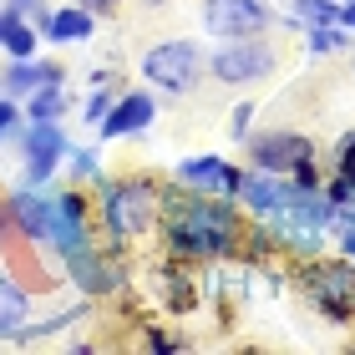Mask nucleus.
<instances>
[{
    "instance_id": "1",
    "label": "nucleus",
    "mask_w": 355,
    "mask_h": 355,
    "mask_svg": "<svg viewBox=\"0 0 355 355\" xmlns=\"http://www.w3.org/2000/svg\"><path fill=\"white\" fill-rule=\"evenodd\" d=\"M163 239H168V254H178V259H223V254L239 249L244 223H239L234 198L178 188L168 198Z\"/></svg>"
},
{
    "instance_id": "2",
    "label": "nucleus",
    "mask_w": 355,
    "mask_h": 355,
    "mask_svg": "<svg viewBox=\"0 0 355 355\" xmlns=\"http://www.w3.org/2000/svg\"><path fill=\"white\" fill-rule=\"evenodd\" d=\"M157 214H163V188L153 178H117V183H102V229L127 244V239L148 234Z\"/></svg>"
},
{
    "instance_id": "3",
    "label": "nucleus",
    "mask_w": 355,
    "mask_h": 355,
    "mask_svg": "<svg viewBox=\"0 0 355 355\" xmlns=\"http://www.w3.org/2000/svg\"><path fill=\"white\" fill-rule=\"evenodd\" d=\"M269 223V239H279L284 249H295V254H310L325 244V234H330V223H335V208H330V198L325 193H289V203L279 208L274 218H264Z\"/></svg>"
},
{
    "instance_id": "4",
    "label": "nucleus",
    "mask_w": 355,
    "mask_h": 355,
    "mask_svg": "<svg viewBox=\"0 0 355 355\" xmlns=\"http://www.w3.org/2000/svg\"><path fill=\"white\" fill-rule=\"evenodd\" d=\"M208 61L198 51V41H157L148 56H142V76L157 87V92H173V96H188L193 87L203 82Z\"/></svg>"
},
{
    "instance_id": "5",
    "label": "nucleus",
    "mask_w": 355,
    "mask_h": 355,
    "mask_svg": "<svg viewBox=\"0 0 355 355\" xmlns=\"http://www.w3.org/2000/svg\"><path fill=\"white\" fill-rule=\"evenodd\" d=\"M274 67H279V56H274V46L264 36L223 41L214 51V61H208V71H214L223 87H254V82H264Z\"/></svg>"
},
{
    "instance_id": "6",
    "label": "nucleus",
    "mask_w": 355,
    "mask_h": 355,
    "mask_svg": "<svg viewBox=\"0 0 355 355\" xmlns=\"http://www.w3.org/2000/svg\"><path fill=\"white\" fill-rule=\"evenodd\" d=\"M304 295L325 320H350L355 315V259H320L304 274Z\"/></svg>"
},
{
    "instance_id": "7",
    "label": "nucleus",
    "mask_w": 355,
    "mask_h": 355,
    "mask_svg": "<svg viewBox=\"0 0 355 355\" xmlns=\"http://www.w3.org/2000/svg\"><path fill=\"white\" fill-rule=\"evenodd\" d=\"M15 142H21V157H26V183H31V188L51 183L56 168L71 157L61 122H26L21 132H15Z\"/></svg>"
},
{
    "instance_id": "8",
    "label": "nucleus",
    "mask_w": 355,
    "mask_h": 355,
    "mask_svg": "<svg viewBox=\"0 0 355 355\" xmlns=\"http://www.w3.org/2000/svg\"><path fill=\"white\" fill-rule=\"evenodd\" d=\"M249 148V168H264V173H295V163L315 157V142L304 132H289V127H274V132H249L244 137Z\"/></svg>"
},
{
    "instance_id": "9",
    "label": "nucleus",
    "mask_w": 355,
    "mask_h": 355,
    "mask_svg": "<svg viewBox=\"0 0 355 355\" xmlns=\"http://www.w3.org/2000/svg\"><path fill=\"white\" fill-rule=\"evenodd\" d=\"M203 26H208V36H223V41L264 36L269 6L264 0H203Z\"/></svg>"
},
{
    "instance_id": "10",
    "label": "nucleus",
    "mask_w": 355,
    "mask_h": 355,
    "mask_svg": "<svg viewBox=\"0 0 355 355\" xmlns=\"http://www.w3.org/2000/svg\"><path fill=\"white\" fill-rule=\"evenodd\" d=\"M61 264H67L71 284L82 289L87 300H102V295H117V289H122V269H117V259H112V254H102L96 244H87V249L67 254Z\"/></svg>"
},
{
    "instance_id": "11",
    "label": "nucleus",
    "mask_w": 355,
    "mask_h": 355,
    "mask_svg": "<svg viewBox=\"0 0 355 355\" xmlns=\"http://www.w3.org/2000/svg\"><path fill=\"white\" fill-rule=\"evenodd\" d=\"M92 244V223H87V203H82V193H51V244L46 249H56L61 259L76 249H87Z\"/></svg>"
},
{
    "instance_id": "12",
    "label": "nucleus",
    "mask_w": 355,
    "mask_h": 355,
    "mask_svg": "<svg viewBox=\"0 0 355 355\" xmlns=\"http://www.w3.org/2000/svg\"><path fill=\"white\" fill-rule=\"evenodd\" d=\"M239 173L229 157H183L173 173V183L178 188H193V193H218V198H234L239 193Z\"/></svg>"
},
{
    "instance_id": "13",
    "label": "nucleus",
    "mask_w": 355,
    "mask_h": 355,
    "mask_svg": "<svg viewBox=\"0 0 355 355\" xmlns=\"http://www.w3.org/2000/svg\"><path fill=\"white\" fill-rule=\"evenodd\" d=\"M289 193H295V183H289L284 173H264V168H249L244 178H239V193H234V198H239V203H244L254 218L264 223V218H274V214H279V208L289 203Z\"/></svg>"
},
{
    "instance_id": "14",
    "label": "nucleus",
    "mask_w": 355,
    "mask_h": 355,
    "mask_svg": "<svg viewBox=\"0 0 355 355\" xmlns=\"http://www.w3.org/2000/svg\"><path fill=\"white\" fill-rule=\"evenodd\" d=\"M6 208H10V223L21 229L31 244H51V198L46 193H36V188H15L10 198H6Z\"/></svg>"
},
{
    "instance_id": "15",
    "label": "nucleus",
    "mask_w": 355,
    "mask_h": 355,
    "mask_svg": "<svg viewBox=\"0 0 355 355\" xmlns=\"http://www.w3.org/2000/svg\"><path fill=\"white\" fill-rule=\"evenodd\" d=\"M157 117V102H153V92H127L112 102V112L102 117V127L96 132L102 137H132V132H148Z\"/></svg>"
},
{
    "instance_id": "16",
    "label": "nucleus",
    "mask_w": 355,
    "mask_h": 355,
    "mask_svg": "<svg viewBox=\"0 0 355 355\" xmlns=\"http://www.w3.org/2000/svg\"><path fill=\"white\" fill-rule=\"evenodd\" d=\"M36 26H41L46 41H67L71 46V41H87L92 31H96V15L87 6H61V10H46Z\"/></svg>"
},
{
    "instance_id": "17",
    "label": "nucleus",
    "mask_w": 355,
    "mask_h": 355,
    "mask_svg": "<svg viewBox=\"0 0 355 355\" xmlns=\"http://www.w3.org/2000/svg\"><path fill=\"white\" fill-rule=\"evenodd\" d=\"M61 67H51V61H36V56H26V61H10V71H6V82H0V92L6 96H15V102H26L36 87H46V82H61Z\"/></svg>"
},
{
    "instance_id": "18",
    "label": "nucleus",
    "mask_w": 355,
    "mask_h": 355,
    "mask_svg": "<svg viewBox=\"0 0 355 355\" xmlns=\"http://www.w3.org/2000/svg\"><path fill=\"white\" fill-rule=\"evenodd\" d=\"M26 315H31V295L15 279L0 274V340H10V335L26 330Z\"/></svg>"
},
{
    "instance_id": "19",
    "label": "nucleus",
    "mask_w": 355,
    "mask_h": 355,
    "mask_svg": "<svg viewBox=\"0 0 355 355\" xmlns=\"http://www.w3.org/2000/svg\"><path fill=\"white\" fill-rule=\"evenodd\" d=\"M26 122H61V112H67V92H61V82H46L26 96Z\"/></svg>"
},
{
    "instance_id": "20",
    "label": "nucleus",
    "mask_w": 355,
    "mask_h": 355,
    "mask_svg": "<svg viewBox=\"0 0 355 355\" xmlns=\"http://www.w3.org/2000/svg\"><path fill=\"white\" fill-rule=\"evenodd\" d=\"M10 15V10H6ZM36 21H26V15H10V21H6V41H0V46H6V51H10V61H26V56H36Z\"/></svg>"
},
{
    "instance_id": "21",
    "label": "nucleus",
    "mask_w": 355,
    "mask_h": 355,
    "mask_svg": "<svg viewBox=\"0 0 355 355\" xmlns=\"http://www.w3.org/2000/svg\"><path fill=\"white\" fill-rule=\"evenodd\" d=\"M300 26H340V0H289Z\"/></svg>"
},
{
    "instance_id": "22",
    "label": "nucleus",
    "mask_w": 355,
    "mask_h": 355,
    "mask_svg": "<svg viewBox=\"0 0 355 355\" xmlns=\"http://www.w3.org/2000/svg\"><path fill=\"white\" fill-rule=\"evenodd\" d=\"M304 41H310V51H315V56H325V51H345V46H350L345 26H310V36H304Z\"/></svg>"
},
{
    "instance_id": "23",
    "label": "nucleus",
    "mask_w": 355,
    "mask_h": 355,
    "mask_svg": "<svg viewBox=\"0 0 355 355\" xmlns=\"http://www.w3.org/2000/svg\"><path fill=\"white\" fill-rule=\"evenodd\" d=\"M71 178H76V183H92V178L102 183V163H96L92 148H71Z\"/></svg>"
},
{
    "instance_id": "24",
    "label": "nucleus",
    "mask_w": 355,
    "mask_h": 355,
    "mask_svg": "<svg viewBox=\"0 0 355 355\" xmlns=\"http://www.w3.org/2000/svg\"><path fill=\"white\" fill-rule=\"evenodd\" d=\"M26 117V112H21V102H15V96H0V142H6V137H15V132H21V122Z\"/></svg>"
},
{
    "instance_id": "25",
    "label": "nucleus",
    "mask_w": 355,
    "mask_h": 355,
    "mask_svg": "<svg viewBox=\"0 0 355 355\" xmlns=\"http://www.w3.org/2000/svg\"><path fill=\"white\" fill-rule=\"evenodd\" d=\"M289 183H295L300 193H320L325 183H320V168H315V157H304V163H295V173H289Z\"/></svg>"
},
{
    "instance_id": "26",
    "label": "nucleus",
    "mask_w": 355,
    "mask_h": 355,
    "mask_svg": "<svg viewBox=\"0 0 355 355\" xmlns=\"http://www.w3.org/2000/svg\"><path fill=\"white\" fill-rule=\"evenodd\" d=\"M335 173H340L345 183H355V132H345L340 148H335Z\"/></svg>"
},
{
    "instance_id": "27",
    "label": "nucleus",
    "mask_w": 355,
    "mask_h": 355,
    "mask_svg": "<svg viewBox=\"0 0 355 355\" xmlns=\"http://www.w3.org/2000/svg\"><path fill=\"white\" fill-rule=\"evenodd\" d=\"M112 102H117L112 92H92V96H87V122H92V127H102V117L112 112Z\"/></svg>"
},
{
    "instance_id": "28",
    "label": "nucleus",
    "mask_w": 355,
    "mask_h": 355,
    "mask_svg": "<svg viewBox=\"0 0 355 355\" xmlns=\"http://www.w3.org/2000/svg\"><path fill=\"white\" fill-rule=\"evenodd\" d=\"M6 10L10 15H26V21H41V15H46L41 0H6Z\"/></svg>"
},
{
    "instance_id": "29",
    "label": "nucleus",
    "mask_w": 355,
    "mask_h": 355,
    "mask_svg": "<svg viewBox=\"0 0 355 355\" xmlns=\"http://www.w3.org/2000/svg\"><path fill=\"white\" fill-rule=\"evenodd\" d=\"M249 117H254V107H249V102H239V107H234V137H239V142L249 137Z\"/></svg>"
},
{
    "instance_id": "30",
    "label": "nucleus",
    "mask_w": 355,
    "mask_h": 355,
    "mask_svg": "<svg viewBox=\"0 0 355 355\" xmlns=\"http://www.w3.org/2000/svg\"><path fill=\"white\" fill-rule=\"evenodd\" d=\"M340 26L355 31V0H340Z\"/></svg>"
},
{
    "instance_id": "31",
    "label": "nucleus",
    "mask_w": 355,
    "mask_h": 355,
    "mask_svg": "<svg viewBox=\"0 0 355 355\" xmlns=\"http://www.w3.org/2000/svg\"><path fill=\"white\" fill-rule=\"evenodd\" d=\"M340 254H345V259H355V229H340Z\"/></svg>"
},
{
    "instance_id": "32",
    "label": "nucleus",
    "mask_w": 355,
    "mask_h": 355,
    "mask_svg": "<svg viewBox=\"0 0 355 355\" xmlns=\"http://www.w3.org/2000/svg\"><path fill=\"white\" fill-rule=\"evenodd\" d=\"M76 6H87V10H107V6H117V0H76Z\"/></svg>"
},
{
    "instance_id": "33",
    "label": "nucleus",
    "mask_w": 355,
    "mask_h": 355,
    "mask_svg": "<svg viewBox=\"0 0 355 355\" xmlns=\"http://www.w3.org/2000/svg\"><path fill=\"white\" fill-rule=\"evenodd\" d=\"M6 229H10V208H6V198H0V239H6Z\"/></svg>"
},
{
    "instance_id": "34",
    "label": "nucleus",
    "mask_w": 355,
    "mask_h": 355,
    "mask_svg": "<svg viewBox=\"0 0 355 355\" xmlns=\"http://www.w3.org/2000/svg\"><path fill=\"white\" fill-rule=\"evenodd\" d=\"M6 21H10V15H6V10H0V41H6Z\"/></svg>"
},
{
    "instance_id": "35",
    "label": "nucleus",
    "mask_w": 355,
    "mask_h": 355,
    "mask_svg": "<svg viewBox=\"0 0 355 355\" xmlns=\"http://www.w3.org/2000/svg\"><path fill=\"white\" fill-rule=\"evenodd\" d=\"M142 6H163V0H142Z\"/></svg>"
}]
</instances>
